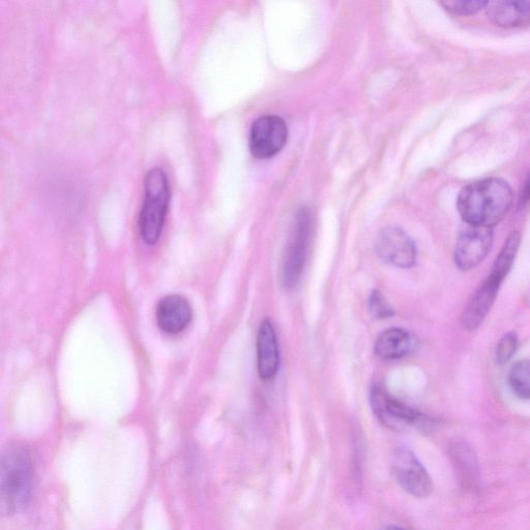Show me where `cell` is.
I'll list each match as a JSON object with an SVG mask.
<instances>
[{"label":"cell","instance_id":"obj_8","mask_svg":"<svg viewBox=\"0 0 530 530\" xmlns=\"http://www.w3.org/2000/svg\"><path fill=\"white\" fill-rule=\"evenodd\" d=\"M493 244V228L468 225L459 235L455 262L464 272L474 270L489 254Z\"/></svg>","mask_w":530,"mask_h":530},{"label":"cell","instance_id":"obj_11","mask_svg":"<svg viewBox=\"0 0 530 530\" xmlns=\"http://www.w3.org/2000/svg\"><path fill=\"white\" fill-rule=\"evenodd\" d=\"M156 318L159 328L169 335L184 332L192 320V308L189 302L179 294L163 298L158 306Z\"/></svg>","mask_w":530,"mask_h":530},{"label":"cell","instance_id":"obj_22","mask_svg":"<svg viewBox=\"0 0 530 530\" xmlns=\"http://www.w3.org/2000/svg\"><path fill=\"white\" fill-rule=\"evenodd\" d=\"M384 530H406V529L400 526H396V525H389Z\"/></svg>","mask_w":530,"mask_h":530},{"label":"cell","instance_id":"obj_18","mask_svg":"<svg viewBox=\"0 0 530 530\" xmlns=\"http://www.w3.org/2000/svg\"><path fill=\"white\" fill-rule=\"evenodd\" d=\"M488 3L482 0H448V2H441L440 5L454 16H471L486 9Z\"/></svg>","mask_w":530,"mask_h":530},{"label":"cell","instance_id":"obj_20","mask_svg":"<svg viewBox=\"0 0 530 530\" xmlns=\"http://www.w3.org/2000/svg\"><path fill=\"white\" fill-rule=\"evenodd\" d=\"M369 311L377 319H387L395 314V311L387 298L378 290L371 293L368 302Z\"/></svg>","mask_w":530,"mask_h":530},{"label":"cell","instance_id":"obj_14","mask_svg":"<svg viewBox=\"0 0 530 530\" xmlns=\"http://www.w3.org/2000/svg\"><path fill=\"white\" fill-rule=\"evenodd\" d=\"M486 10L496 26L517 28L530 25V0H495L488 3Z\"/></svg>","mask_w":530,"mask_h":530},{"label":"cell","instance_id":"obj_12","mask_svg":"<svg viewBox=\"0 0 530 530\" xmlns=\"http://www.w3.org/2000/svg\"><path fill=\"white\" fill-rule=\"evenodd\" d=\"M280 367V350L271 320L262 321L257 334V368L263 380L273 379Z\"/></svg>","mask_w":530,"mask_h":530},{"label":"cell","instance_id":"obj_16","mask_svg":"<svg viewBox=\"0 0 530 530\" xmlns=\"http://www.w3.org/2000/svg\"><path fill=\"white\" fill-rule=\"evenodd\" d=\"M521 244V235L518 231H513L502 251L498 254L491 275L504 281L512 270L515 258Z\"/></svg>","mask_w":530,"mask_h":530},{"label":"cell","instance_id":"obj_6","mask_svg":"<svg viewBox=\"0 0 530 530\" xmlns=\"http://www.w3.org/2000/svg\"><path fill=\"white\" fill-rule=\"evenodd\" d=\"M392 474L398 485L409 495L428 497L433 491L432 479L414 452L398 448L392 456Z\"/></svg>","mask_w":530,"mask_h":530},{"label":"cell","instance_id":"obj_4","mask_svg":"<svg viewBox=\"0 0 530 530\" xmlns=\"http://www.w3.org/2000/svg\"><path fill=\"white\" fill-rule=\"evenodd\" d=\"M370 401L378 420L392 430H402L410 425L422 430H431L435 426L432 419L395 399L381 387L376 386L371 389Z\"/></svg>","mask_w":530,"mask_h":530},{"label":"cell","instance_id":"obj_7","mask_svg":"<svg viewBox=\"0 0 530 530\" xmlns=\"http://www.w3.org/2000/svg\"><path fill=\"white\" fill-rule=\"evenodd\" d=\"M287 138L288 129L281 117L264 115L252 125L250 151L259 160L273 158L282 151Z\"/></svg>","mask_w":530,"mask_h":530},{"label":"cell","instance_id":"obj_3","mask_svg":"<svg viewBox=\"0 0 530 530\" xmlns=\"http://www.w3.org/2000/svg\"><path fill=\"white\" fill-rule=\"evenodd\" d=\"M171 191L168 176L161 168H153L144 181V200L139 218V230L147 245L159 242L164 228Z\"/></svg>","mask_w":530,"mask_h":530},{"label":"cell","instance_id":"obj_2","mask_svg":"<svg viewBox=\"0 0 530 530\" xmlns=\"http://www.w3.org/2000/svg\"><path fill=\"white\" fill-rule=\"evenodd\" d=\"M34 470L31 457L22 449H9L0 465L2 510L8 515L23 511L31 500Z\"/></svg>","mask_w":530,"mask_h":530},{"label":"cell","instance_id":"obj_17","mask_svg":"<svg viewBox=\"0 0 530 530\" xmlns=\"http://www.w3.org/2000/svg\"><path fill=\"white\" fill-rule=\"evenodd\" d=\"M509 385L512 392L523 400H530V361L515 363L509 372Z\"/></svg>","mask_w":530,"mask_h":530},{"label":"cell","instance_id":"obj_5","mask_svg":"<svg viewBox=\"0 0 530 530\" xmlns=\"http://www.w3.org/2000/svg\"><path fill=\"white\" fill-rule=\"evenodd\" d=\"M311 231L310 214L302 211L297 218L283 259L281 280L286 289L296 288L301 282L308 258Z\"/></svg>","mask_w":530,"mask_h":530},{"label":"cell","instance_id":"obj_9","mask_svg":"<svg viewBox=\"0 0 530 530\" xmlns=\"http://www.w3.org/2000/svg\"><path fill=\"white\" fill-rule=\"evenodd\" d=\"M376 253L381 260L404 270L414 267L417 261L414 241L398 227H389L379 233Z\"/></svg>","mask_w":530,"mask_h":530},{"label":"cell","instance_id":"obj_13","mask_svg":"<svg viewBox=\"0 0 530 530\" xmlns=\"http://www.w3.org/2000/svg\"><path fill=\"white\" fill-rule=\"evenodd\" d=\"M418 339L414 334L401 329L392 328L381 333L375 342V352L384 361H398L414 352Z\"/></svg>","mask_w":530,"mask_h":530},{"label":"cell","instance_id":"obj_19","mask_svg":"<svg viewBox=\"0 0 530 530\" xmlns=\"http://www.w3.org/2000/svg\"><path fill=\"white\" fill-rule=\"evenodd\" d=\"M518 336L514 332L507 333L498 342L496 348V360L499 365L509 363L518 349Z\"/></svg>","mask_w":530,"mask_h":530},{"label":"cell","instance_id":"obj_15","mask_svg":"<svg viewBox=\"0 0 530 530\" xmlns=\"http://www.w3.org/2000/svg\"><path fill=\"white\" fill-rule=\"evenodd\" d=\"M450 456L463 486L475 488L479 483V462L473 449L462 439H455L450 446Z\"/></svg>","mask_w":530,"mask_h":530},{"label":"cell","instance_id":"obj_10","mask_svg":"<svg viewBox=\"0 0 530 530\" xmlns=\"http://www.w3.org/2000/svg\"><path fill=\"white\" fill-rule=\"evenodd\" d=\"M504 281L491 274L471 296L462 313V326L467 331L477 330L486 319Z\"/></svg>","mask_w":530,"mask_h":530},{"label":"cell","instance_id":"obj_1","mask_svg":"<svg viewBox=\"0 0 530 530\" xmlns=\"http://www.w3.org/2000/svg\"><path fill=\"white\" fill-rule=\"evenodd\" d=\"M513 202L509 183L490 178L465 186L458 195L457 209L467 225L493 228L506 218Z\"/></svg>","mask_w":530,"mask_h":530},{"label":"cell","instance_id":"obj_21","mask_svg":"<svg viewBox=\"0 0 530 530\" xmlns=\"http://www.w3.org/2000/svg\"><path fill=\"white\" fill-rule=\"evenodd\" d=\"M530 200V174L529 178L526 181L523 193L521 195L520 204L524 205Z\"/></svg>","mask_w":530,"mask_h":530}]
</instances>
